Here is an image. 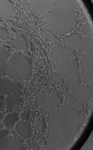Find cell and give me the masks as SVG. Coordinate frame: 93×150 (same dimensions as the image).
Masks as SVG:
<instances>
[{"label":"cell","mask_w":93,"mask_h":150,"mask_svg":"<svg viewBox=\"0 0 93 150\" xmlns=\"http://www.w3.org/2000/svg\"><path fill=\"white\" fill-rule=\"evenodd\" d=\"M41 150H55L52 147H50V146H43L41 148Z\"/></svg>","instance_id":"cell-31"},{"label":"cell","mask_w":93,"mask_h":150,"mask_svg":"<svg viewBox=\"0 0 93 150\" xmlns=\"http://www.w3.org/2000/svg\"><path fill=\"white\" fill-rule=\"evenodd\" d=\"M7 76L15 81H24L31 76L33 66L27 55L21 53L12 54L7 62Z\"/></svg>","instance_id":"cell-3"},{"label":"cell","mask_w":93,"mask_h":150,"mask_svg":"<svg viewBox=\"0 0 93 150\" xmlns=\"http://www.w3.org/2000/svg\"><path fill=\"white\" fill-rule=\"evenodd\" d=\"M14 7L9 0H0V18H11L14 13Z\"/></svg>","instance_id":"cell-11"},{"label":"cell","mask_w":93,"mask_h":150,"mask_svg":"<svg viewBox=\"0 0 93 150\" xmlns=\"http://www.w3.org/2000/svg\"><path fill=\"white\" fill-rule=\"evenodd\" d=\"M23 86L19 82L7 78H0V95L8 96L19 92Z\"/></svg>","instance_id":"cell-8"},{"label":"cell","mask_w":93,"mask_h":150,"mask_svg":"<svg viewBox=\"0 0 93 150\" xmlns=\"http://www.w3.org/2000/svg\"><path fill=\"white\" fill-rule=\"evenodd\" d=\"M67 102L74 108L78 110L85 109V106L83 103L72 93H67L65 96Z\"/></svg>","instance_id":"cell-18"},{"label":"cell","mask_w":93,"mask_h":150,"mask_svg":"<svg viewBox=\"0 0 93 150\" xmlns=\"http://www.w3.org/2000/svg\"><path fill=\"white\" fill-rule=\"evenodd\" d=\"M22 100V93L19 91L7 96L4 103L8 108H12L18 105L21 102Z\"/></svg>","instance_id":"cell-15"},{"label":"cell","mask_w":93,"mask_h":150,"mask_svg":"<svg viewBox=\"0 0 93 150\" xmlns=\"http://www.w3.org/2000/svg\"><path fill=\"white\" fill-rule=\"evenodd\" d=\"M72 94L82 102H88L93 96V89L89 85H79L71 89Z\"/></svg>","instance_id":"cell-10"},{"label":"cell","mask_w":93,"mask_h":150,"mask_svg":"<svg viewBox=\"0 0 93 150\" xmlns=\"http://www.w3.org/2000/svg\"><path fill=\"white\" fill-rule=\"evenodd\" d=\"M81 75L83 81L86 83H90L93 85V71L92 70L81 69Z\"/></svg>","instance_id":"cell-22"},{"label":"cell","mask_w":93,"mask_h":150,"mask_svg":"<svg viewBox=\"0 0 93 150\" xmlns=\"http://www.w3.org/2000/svg\"><path fill=\"white\" fill-rule=\"evenodd\" d=\"M3 105V101H2L1 98L0 96V108H2Z\"/></svg>","instance_id":"cell-32"},{"label":"cell","mask_w":93,"mask_h":150,"mask_svg":"<svg viewBox=\"0 0 93 150\" xmlns=\"http://www.w3.org/2000/svg\"><path fill=\"white\" fill-rule=\"evenodd\" d=\"M11 44L12 48L17 51L26 52L28 49L27 40L22 35L16 36L11 41Z\"/></svg>","instance_id":"cell-13"},{"label":"cell","mask_w":93,"mask_h":150,"mask_svg":"<svg viewBox=\"0 0 93 150\" xmlns=\"http://www.w3.org/2000/svg\"><path fill=\"white\" fill-rule=\"evenodd\" d=\"M29 115L27 113H22L20 115V118L22 120L27 121L29 119Z\"/></svg>","instance_id":"cell-29"},{"label":"cell","mask_w":93,"mask_h":150,"mask_svg":"<svg viewBox=\"0 0 93 150\" xmlns=\"http://www.w3.org/2000/svg\"><path fill=\"white\" fill-rule=\"evenodd\" d=\"M81 33L84 35L88 37H92V32L90 25L88 23H84L81 28Z\"/></svg>","instance_id":"cell-25"},{"label":"cell","mask_w":93,"mask_h":150,"mask_svg":"<svg viewBox=\"0 0 93 150\" xmlns=\"http://www.w3.org/2000/svg\"><path fill=\"white\" fill-rule=\"evenodd\" d=\"M18 115L15 112L10 113L6 115L3 120L4 126L7 128L12 127L18 122Z\"/></svg>","instance_id":"cell-20"},{"label":"cell","mask_w":93,"mask_h":150,"mask_svg":"<svg viewBox=\"0 0 93 150\" xmlns=\"http://www.w3.org/2000/svg\"><path fill=\"white\" fill-rule=\"evenodd\" d=\"M7 70V62L0 63V78L6 76Z\"/></svg>","instance_id":"cell-28"},{"label":"cell","mask_w":93,"mask_h":150,"mask_svg":"<svg viewBox=\"0 0 93 150\" xmlns=\"http://www.w3.org/2000/svg\"><path fill=\"white\" fill-rule=\"evenodd\" d=\"M36 128L39 133H42L44 132L46 129V125L44 121L42 120H38L36 122Z\"/></svg>","instance_id":"cell-26"},{"label":"cell","mask_w":93,"mask_h":150,"mask_svg":"<svg viewBox=\"0 0 93 150\" xmlns=\"http://www.w3.org/2000/svg\"><path fill=\"white\" fill-rule=\"evenodd\" d=\"M93 51L84 53L80 57V64L83 69L93 70Z\"/></svg>","instance_id":"cell-16"},{"label":"cell","mask_w":93,"mask_h":150,"mask_svg":"<svg viewBox=\"0 0 93 150\" xmlns=\"http://www.w3.org/2000/svg\"><path fill=\"white\" fill-rule=\"evenodd\" d=\"M22 7L23 9L26 12H28L30 9L31 6L29 4L27 3H24L22 4Z\"/></svg>","instance_id":"cell-30"},{"label":"cell","mask_w":93,"mask_h":150,"mask_svg":"<svg viewBox=\"0 0 93 150\" xmlns=\"http://www.w3.org/2000/svg\"><path fill=\"white\" fill-rule=\"evenodd\" d=\"M62 99L57 92L51 88H44L35 99L34 104L42 115H49L59 108Z\"/></svg>","instance_id":"cell-4"},{"label":"cell","mask_w":93,"mask_h":150,"mask_svg":"<svg viewBox=\"0 0 93 150\" xmlns=\"http://www.w3.org/2000/svg\"><path fill=\"white\" fill-rule=\"evenodd\" d=\"M1 41L0 40V46H1Z\"/></svg>","instance_id":"cell-33"},{"label":"cell","mask_w":93,"mask_h":150,"mask_svg":"<svg viewBox=\"0 0 93 150\" xmlns=\"http://www.w3.org/2000/svg\"><path fill=\"white\" fill-rule=\"evenodd\" d=\"M81 38L79 33H73L64 37L62 40V42L65 46L72 49L75 48L77 47Z\"/></svg>","instance_id":"cell-14"},{"label":"cell","mask_w":93,"mask_h":150,"mask_svg":"<svg viewBox=\"0 0 93 150\" xmlns=\"http://www.w3.org/2000/svg\"><path fill=\"white\" fill-rule=\"evenodd\" d=\"M53 67L57 73L62 78H67L75 73L79 68L78 64L74 58L55 62Z\"/></svg>","instance_id":"cell-6"},{"label":"cell","mask_w":93,"mask_h":150,"mask_svg":"<svg viewBox=\"0 0 93 150\" xmlns=\"http://www.w3.org/2000/svg\"><path fill=\"white\" fill-rule=\"evenodd\" d=\"M81 112L71 105H61L49 114L46 138L55 150L69 147L80 128Z\"/></svg>","instance_id":"cell-1"},{"label":"cell","mask_w":93,"mask_h":150,"mask_svg":"<svg viewBox=\"0 0 93 150\" xmlns=\"http://www.w3.org/2000/svg\"><path fill=\"white\" fill-rule=\"evenodd\" d=\"M14 130L19 137L23 138L29 137L31 133L30 124L27 121L22 120L17 122L15 125Z\"/></svg>","instance_id":"cell-12"},{"label":"cell","mask_w":93,"mask_h":150,"mask_svg":"<svg viewBox=\"0 0 93 150\" xmlns=\"http://www.w3.org/2000/svg\"><path fill=\"white\" fill-rule=\"evenodd\" d=\"M10 33L7 29L5 27L0 28V40L6 41L9 39Z\"/></svg>","instance_id":"cell-27"},{"label":"cell","mask_w":93,"mask_h":150,"mask_svg":"<svg viewBox=\"0 0 93 150\" xmlns=\"http://www.w3.org/2000/svg\"><path fill=\"white\" fill-rule=\"evenodd\" d=\"M65 83L72 88L79 86L81 83V76L78 73L76 72L67 77Z\"/></svg>","instance_id":"cell-19"},{"label":"cell","mask_w":93,"mask_h":150,"mask_svg":"<svg viewBox=\"0 0 93 150\" xmlns=\"http://www.w3.org/2000/svg\"><path fill=\"white\" fill-rule=\"evenodd\" d=\"M54 0H33L30 1L31 8L33 12L39 16L45 14L54 4Z\"/></svg>","instance_id":"cell-9"},{"label":"cell","mask_w":93,"mask_h":150,"mask_svg":"<svg viewBox=\"0 0 93 150\" xmlns=\"http://www.w3.org/2000/svg\"><path fill=\"white\" fill-rule=\"evenodd\" d=\"M50 79L53 83L58 86L61 85L64 82L62 77L57 72L50 73Z\"/></svg>","instance_id":"cell-24"},{"label":"cell","mask_w":93,"mask_h":150,"mask_svg":"<svg viewBox=\"0 0 93 150\" xmlns=\"http://www.w3.org/2000/svg\"><path fill=\"white\" fill-rule=\"evenodd\" d=\"M22 141L16 137L10 135L6 129H0V150H25Z\"/></svg>","instance_id":"cell-5"},{"label":"cell","mask_w":93,"mask_h":150,"mask_svg":"<svg viewBox=\"0 0 93 150\" xmlns=\"http://www.w3.org/2000/svg\"><path fill=\"white\" fill-rule=\"evenodd\" d=\"M93 42L91 39L88 38H81L77 47L80 53H84L93 51Z\"/></svg>","instance_id":"cell-17"},{"label":"cell","mask_w":93,"mask_h":150,"mask_svg":"<svg viewBox=\"0 0 93 150\" xmlns=\"http://www.w3.org/2000/svg\"><path fill=\"white\" fill-rule=\"evenodd\" d=\"M40 35L42 38L48 42H52L56 40L57 37L54 33L49 29L43 28L40 30Z\"/></svg>","instance_id":"cell-21"},{"label":"cell","mask_w":93,"mask_h":150,"mask_svg":"<svg viewBox=\"0 0 93 150\" xmlns=\"http://www.w3.org/2000/svg\"><path fill=\"white\" fill-rule=\"evenodd\" d=\"M50 55L52 61L56 62L73 58L75 53L72 48L67 46L59 45L51 49Z\"/></svg>","instance_id":"cell-7"},{"label":"cell","mask_w":93,"mask_h":150,"mask_svg":"<svg viewBox=\"0 0 93 150\" xmlns=\"http://www.w3.org/2000/svg\"><path fill=\"white\" fill-rule=\"evenodd\" d=\"M11 55V50L7 47H3L0 48V63L7 62Z\"/></svg>","instance_id":"cell-23"},{"label":"cell","mask_w":93,"mask_h":150,"mask_svg":"<svg viewBox=\"0 0 93 150\" xmlns=\"http://www.w3.org/2000/svg\"><path fill=\"white\" fill-rule=\"evenodd\" d=\"M81 8L76 0L56 1L43 18L49 30L58 35H64L77 26Z\"/></svg>","instance_id":"cell-2"}]
</instances>
